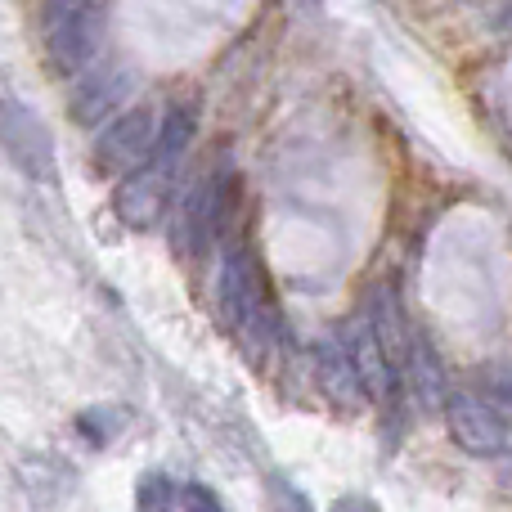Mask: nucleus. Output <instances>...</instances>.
<instances>
[{"label": "nucleus", "mask_w": 512, "mask_h": 512, "mask_svg": "<svg viewBox=\"0 0 512 512\" xmlns=\"http://www.w3.org/2000/svg\"><path fill=\"white\" fill-rule=\"evenodd\" d=\"M221 315H225V324L243 337V346H248L252 360L274 342L279 319H274V306H270V297H265L261 265L252 261L248 248H230V256H225V270H221Z\"/></svg>", "instance_id": "1"}, {"label": "nucleus", "mask_w": 512, "mask_h": 512, "mask_svg": "<svg viewBox=\"0 0 512 512\" xmlns=\"http://www.w3.org/2000/svg\"><path fill=\"white\" fill-rule=\"evenodd\" d=\"M234 198H239V180H234L230 162L221 158L194 185V194L185 198V207H180V248L194 252V256L212 252V243L221 239V230L230 225Z\"/></svg>", "instance_id": "2"}, {"label": "nucleus", "mask_w": 512, "mask_h": 512, "mask_svg": "<svg viewBox=\"0 0 512 512\" xmlns=\"http://www.w3.org/2000/svg\"><path fill=\"white\" fill-rule=\"evenodd\" d=\"M162 122L149 104H135L126 113H117L113 122H104V131L95 135V167L104 176H131L158 149Z\"/></svg>", "instance_id": "3"}, {"label": "nucleus", "mask_w": 512, "mask_h": 512, "mask_svg": "<svg viewBox=\"0 0 512 512\" xmlns=\"http://www.w3.org/2000/svg\"><path fill=\"white\" fill-rule=\"evenodd\" d=\"M104 27L108 14L99 0H63L59 14L50 23V63L59 72H86L104 50Z\"/></svg>", "instance_id": "4"}, {"label": "nucleus", "mask_w": 512, "mask_h": 512, "mask_svg": "<svg viewBox=\"0 0 512 512\" xmlns=\"http://www.w3.org/2000/svg\"><path fill=\"white\" fill-rule=\"evenodd\" d=\"M176 167H180V162L149 158L140 171H131V176L117 185L113 212H117V221H122L126 230L149 234V230H158V225H162V216H167V198H171V180H176Z\"/></svg>", "instance_id": "5"}, {"label": "nucleus", "mask_w": 512, "mask_h": 512, "mask_svg": "<svg viewBox=\"0 0 512 512\" xmlns=\"http://www.w3.org/2000/svg\"><path fill=\"white\" fill-rule=\"evenodd\" d=\"M0 149L9 153L23 176L50 180L54 176V135L41 122L36 108H27L23 99H0Z\"/></svg>", "instance_id": "6"}, {"label": "nucleus", "mask_w": 512, "mask_h": 512, "mask_svg": "<svg viewBox=\"0 0 512 512\" xmlns=\"http://www.w3.org/2000/svg\"><path fill=\"white\" fill-rule=\"evenodd\" d=\"M445 427H450L454 445L468 454H477V459H490V454H499L508 445V423L504 414H499L495 405H486L481 396H450V405H445Z\"/></svg>", "instance_id": "7"}, {"label": "nucleus", "mask_w": 512, "mask_h": 512, "mask_svg": "<svg viewBox=\"0 0 512 512\" xmlns=\"http://www.w3.org/2000/svg\"><path fill=\"white\" fill-rule=\"evenodd\" d=\"M131 86H135V77L126 63H90L81 86L72 90V117H77L81 126L108 122V117L126 104Z\"/></svg>", "instance_id": "8"}, {"label": "nucleus", "mask_w": 512, "mask_h": 512, "mask_svg": "<svg viewBox=\"0 0 512 512\" xmlns=\"http://www.w3.org/2000/svg\"><path fill=\"white\" fill-rule=\"evenodd\" d=\"M315 378H319V391H324L337 409H360L364 400H369V387H364V378H360V364H355L351 346L337 342V337L315 342Z\"/></svg>", "instance_id": "9"}, {"label": "nucleus", "mask_w": 512, "mask_h": 512, "mask_svg": "<svg viewBox=\"0 0 512 512\" xmlns=\"http://www.w3.org/2000/svg\"><path fill=\"white\" fill-rule=\"evenodd\" d=\"M346 346H351L355 364H360V378H364V387H369V396L373 400H391V396H396L400 369L387 360V351H382V342H378V333H373V319L369 315L351 324V333H346Z\"/></svg>", "instance_id": "10"}, {"label": "nucleus", "mask_w": 512, "mask_h": 512, "mask_svg": "<svg viewBox=\"0 0 512 512\" xmlns=\"http://www.w3.org/2000/svg\"><path fill=\"white\" fill-rule=\"evenodd\" d=\"M369 319H373V333H378V342H382V351H387V360L396 364L400 373H405V364H409V346H414V333H409L405 315H400V297H396V288H378V292H373V310H369Z\"/></svg>", "instance_id": "11"}, {"label": "nucleus", "mask_w": 512, "mask_h": 512, "mask_svg": "<svg viewBox=\"0 0 512 512\" xmlns=\"http://www.w3.org/2000/svg\"><path fill=\"white\" fill-rule=\"evenodd\" d=\"M405 373L414 378V396L423 400L427 409H445V405H450V391H445V369H441V360H436V351H432V342H427V337H414Z\"/></svg>", "instance_id": "12"}, {"label": "nucleus", "mask_w": 512, "mask_h": 512, "mask_svg": "<svg viewBox=\"0 0 512 512\" xmlns=\"http://www.w3.org/2000/svg\"><path fill=\"white\" fill-rule=\"evenodd\" d=\"M180 508V486L167 472H144L135 486V512H176Z\"/></svg>", "instance_id": "13"}, {"label": "nucleus", "mask_w": 512, "mask_h": 512, "mask_svg": "<svg viewBox=\"0 0 512 512\" xmlns=\"http://www.w3.org/2000/svg\"><path fill=\"white\" fill-rule=\"evenodd\" d=\"M122 409H108V405H99V409H86V414H77V432L86 436L90 445H95V450H104L108 441H113L117 432H122Z\"/></svg>", "instance_id": "14"}, {"label": "nucleus", "mask_w": 512, "mask_h": 512, "mask_svg": "<svg viewBox=\"0 0 512 512\" xmlns=\"http://www.w3.org/2000/svg\"><path fill=\"white\" fill-rule=\"evenodd\" d=\"M180 512H225V508L203 481H189V486H180Z\"/></svg>", "instance_id": "15"}, {"label": "nucleus", "mask_w": 512, "mask_h": 512, "mask_svg": "<svg viewBox=\"0 0 512 512\" xmlns=\"http://www.w3.org/2000/svg\"><path fill=\"white\" fill-rule=\"evenodd\" d=\"M274 499H279V512H315L310 499L297 486H288V481H274Z\"/></svg>", "instance_id": "16"}, {"label": "nucleus", "mask_w": 512, "mask_h": 512, "mask_svg": "<svg viewBox=\"0 0 512 512\" xmlns=\"http://www.w3.org/2000/svg\"><path fill=\"white\" fill-rule=\"evenodd\" d=\"M328 512H382V508L373 504L369 495H346V499H337V504L328 508Z\"/></svg>", "instance_id": "17"}]
</instances>
